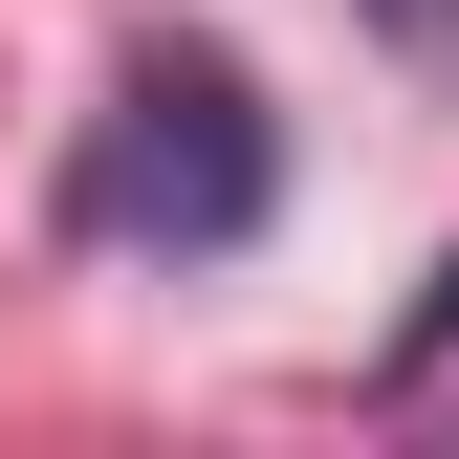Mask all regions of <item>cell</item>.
I'll return each mask as SVG.
<instances>
[{"label":"cell","instance_id":"obj_2","mask_svg":"<svg viewBox=\"0 0 459 459\" xmlns=\"http://www.w3.org/2000/svg\"><path fill=\"white\" fill-rule=\"evenodd\" d=\"M351 22L394 44V66H437V88H459V0H351Z\"/></svg>","mask_w":459,"mask_h":459},{"label":"cell","instance_id":"obj_3","mask_svg":"<svg viewBox=\"0 0 459 459\" xmlns=\"http://www.w3.org/2000/svg\"><path fill=\"white\" fill-rule=\"evenodd\" d=\"M437 372H459V263L416 284V328H394V394H437Z\"/></svg>","mask_w":459,"mask_h":459},{"label":"cell","instance_id":"obj_1","mask_svg":"<svg viewBox=\"0 0 459 459\" xmlns=\"http://www.w3.org/2000/svg\"><path fill=\"white\" fill-rule=\"evenodd\" d=\"M263 197H284L263 88L219 66V44H132V66H109V109H88L66 219H88V241H176V263H219V241H263Z\"/></svg>","mask_w":459,"mask_h":459}]
</instances>
